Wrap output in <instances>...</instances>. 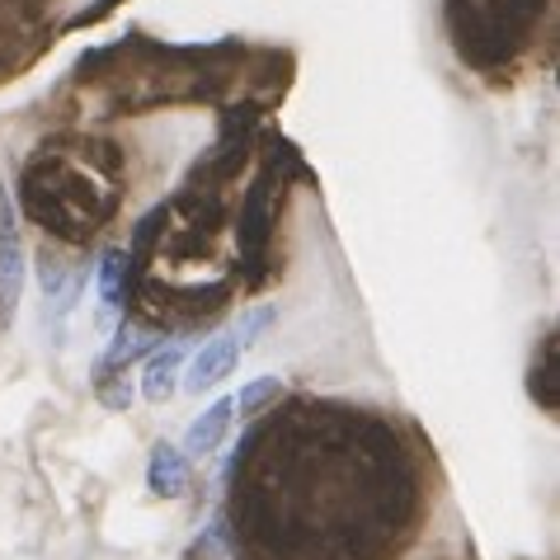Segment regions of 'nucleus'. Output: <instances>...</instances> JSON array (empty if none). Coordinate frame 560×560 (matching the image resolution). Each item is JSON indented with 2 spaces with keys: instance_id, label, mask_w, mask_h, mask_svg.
<instances>
[{
  "instance_id": "0eeeda50",
  "label": "nucleus",
  "mask_w": 560,
  "mask_h": 560,
  "mask_svg": "<svg viewBox=\"0 0 560 560\" xmlns=\"http://www.w3.org/2000/svg\"><path fill=\"white\" fill-rule=\"evenodd\" d=\"M155 345H161V325H147V320H137V316H122V325L114 330V345L104 349V358L95 363V382L104 377H118V372H128L137 358L151 353Z\"/></svg>"
},
{
  "instance_id": "39448f33",
  "label": "nucleus",
  "mask_w": 560,
  "mask_h": 560,
  "mask_svg": "<svg viewBox=\"0 0 560 560\" xmlns=\"http://www.w3.org/2000/svg\"><path fill=\"white\" fill-rule=\"evenodd\" d=\"M24 236H20V222H14V203H10V189L0 184V320H14L24 298Z\"/></svg>"
},
{
  "instance_id": "6e6552de",
  "label": "nucleus",
  "mask_w": 560,
  "mask_h": 560,
  "mask_svg": "<svg viewBox=\"0 0 560 560\" xmlns=\"http://www.w3.org/2000/svg\"><path fill=\"white\" fill-rule=\"evenodd\" d=\"M184 353H189V345H184V339H165V345H155V349L147 353V368H142V396L151 400V406H165V400L179 392Z\"/></svg>"
},
{
  "instance_id": "423d86ee",
  "label": "nucleus",
  "mask_w": 560,
  "mask_h": 560,
  "mask_svg": "<svg viewBox=\"0 0 560 560\" xmlns=\"http://www.w3.org/2000/svg\"><path fill=\"white\" fill-rule=\"evenodd\" d=\"M241 353H245L241 335H212L208 345L189 358V368H184L179 386H184V392H194V396H198V392H212L217 382H226L231 372H236Z\"/></svg>"
},
{
  "instance_id": "ddd939ff",
  "label": "nucleus",
  "mask_w": 560,
  "mask_h": 560,
  "mask_svg": "<svg viewBox=\"0 0 560 560\" xmlns=\"http://www.w3.org/2000/svg\"><path fill=\"white\" fill-rule=\"evenodd\" d=\"M231 400H236V410L245 419H259V415H269L278 400H283V377H273V372H269V377H255V382H245Z\"/></svg>"
},
{
  "instance_id": "9d476101",
  "label": "nucleus",
  "mask_w": 560,
  "mask_h": 560,
  "mask_svg": "<svg viewBox=\"0 0 560 560\" xmlns=\"http://www.w3.org/2000/svg\"><path fill=\"white\" fill-rule=\"evenodd\" d=\"M231 415H236V400H231V396L212 400V406H208V410L189 424V433H184V447H179V453H184V457H212L217 447H222L226 429H231Z\"/></svg>"
},
{
  "instance_id": "f257e3e1",
  "label": "nucleus",
  "mask_w": 560,
  "mask_h": 560,
  "mask_svg": "<svg viewBox=\"0 0 560 560\" xmlns=\"http://www.w3.org/2000/svg\"><path fill=\"white\" fill-rule=\"evenodd\" d=\"M226 480L241 560H396L429 513L424 466L396 419L345 400H278Z\"/></svg>"
},
{
  "instance_id": "f03ea898",
  "label": "nucleus",
  "mask_w": 560,
  "mask_h": 560,
  "mask_svg": "<svg viewBox=\"0 0 560 560\" xmlns=\"http://www.w3.org/2000/svg\"><path fill=\"white\" fill-rule=\"evenodd\" d=\"M122 198L118 155L108 147L71 142V147H38L24 165L20 203L48 236L67 245H85L114 222Z\"/></svg>"
},
{
  "instance_id": "9b49d317",
  "label": "nucleus",
  "mask_w": 560,
  "mask_h": 560,
  "mask_svg": "<svg viewBox=\"0 0 560 560\" xmlns=\"http://www.w3.org/2000/svg\"><path fill=\"white\" fill-rule=\"evenodd\" d=\"M38 278H43V298H48V302L57 306V316H61V311H71L75 292H81V283H85L81 273H75V269H67V264H61L57 255H48V250H43Z\"/></svg>"
},
{
  "instance_id": "2eb2a0df",
  "label": "nucleus",
  "mask_w": 560,
  "mask_h": 560,
  "mask_svg": "<svg viewBox=\"0 0 560 560\" xmlns=\"http://www.w3.org/2000/svg\"><path fill=\"white\" fill-rule=\"evenodd\" d=\"M95 386H100V406H104V410H122V415H128V406H132L128 377H104V382H95Z\"/></svg>"
},
{
  "instance_id": "4468645a",
  "label": "nucleus",
  "mask_w": 560,
  "mask_h": 560,
  "mask_svg": "<svg viewBox=\"0 0 560 560\" xmlns=\"http://www.w3.org/2000/svg\"><path fill=\"white\" fill-rule=\"evenodd\" d=\"M189 560H231V541H226V518L217 513L208 523V533L189 547Z\"/></svg>"
},
{
  "instance_id": "1a4fd4ad",
  "label": "nucleus",
  "mask_w": 560,
  "mask_h": 560,
  "mask_svg": "<svg viewBox=\"0 0 560 560\" xmlns=\"http://www.w3.org/2000/svg\"><path fill=\"white\" fill-rule=\"evenodd\" d=\"M189 486H194L189 457H184L175 443H155L151 447V462H147V490L161 494V500H184Z\"/></svg>"
},
{
  "instance_id": "f8f14e48",
  "label": "nucleus",
  "mask_w": 560,
  "mask_h": 560,
  "mask_svg": "<svg viewBox=\"0 0 560 560\" xmlns=\"http://www.w3.org/2000/svg\"><path fill=\"white\" fill-rule=\"evenodd\" d=\"M100 302H104L108 316L128 306V250H108L104 255V264H100Z\"/></svg>"
},
{
  "instance_id": "20e7f679",
  "label": "nucleus",
  "mask_w": 560,
  "mask_h": 560,
  "mask_svg": "<svg viewBox=\"0 0 560 560\" xmlns=\"http://www.w3.org/2000/svg\"><path fill=\"white\" fill-rule=\"evenodd\" d=\"M273 165H264L255 184L245 189V208L236 222V273H245V283H264V264H269V241H273Z\"/></svg>"
},
{
  "instance_id": "7ed1b4c3",
  "label": "nucleus",
  "mask_w": 560,
  "mask_h": 560,
  "mask_svg": "<svg viewBox=\"0 0 560 560\" xmlns=\"http://www.w3.org/2000/svg\"><path fill=\"white\" fill-rule=\"evenodd\" d=\"M547 0H447L457 52L480 71H500L533 43Z\"/></svg>"
}]
</instances>
